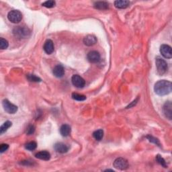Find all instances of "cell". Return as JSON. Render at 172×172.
I'll list each match as a JSON object with an SVG mask.
<instances>
[{"label": "cell", "instance_id": "1", "mask_svg": "<svg viewBox=\"0 0 172 172\" xmlns=\"http://www.w3.org/2000/svg\"><path fill=\"white\" fill-rule=\"evenodd\" d=\"M171 83L170 81L160 80L155 84L154 90L157 95L163 96L167 95L171 92Z\"/></svg>", "mask_w": 172, "mask_h": 172}, {"label": "cell", "instance_id": "2", "mask_svg": "<svg viewBox=\"0 0 172 172\" xmlns=\"http://www.w3.org/2000/svg\"><path fill=\"white\" fill-rule=\"evenodd\" d=\"M155 64H156L157 73L160 75H162L164 73H166L168 69V65L164 59H162L160 57H157L155 60Z\"/></svg>", "mask_w": 172, "mask_h": 172}, {"label": "cell", "instance_id": "3", "mask_svg": "<svg viewBox=\"0 0 172 172\" xmlns=\"http://www.w3.org/2000/svg\"><path fill=\"white\" fill-rule=\"evenodd\" d=\"M8 18L12 23L18 24L22 20V14L19 10L14 9V10H12L8 13Z\"/></svg>", "mask_w": 172, "mask_h": 172}, {"label": "cell", "instance_id": "4", "mask_svg": "<svg viewBox=\"0 0 172 172\" xmlns=\"http://www.w3.org/2000/svg\"><path fill=\"white\" fill-rule=\"evenodd\" d=\"M13 32H14L16 37L20 38H26L28 37L30 33V32L28 28L22 26H18L15 28Z\"/></svg>", "mask_w": 172, "mask_h": 172}, {"label": "cell", "instance_id": "5", "mask_svg": "<svg viewBox=\"0 0 172 172\" xmlns=\"http://www.w3.org/2000/svg\"><path fill=\"white\" fill-rule=\"evenodd\" d=\"M113 165L114 167L116 169H118V170H125L128 167V163L127 160H125V159L122 157H119L114 161Z\"/></svg>", "mask_w": 172, "mask_h": 172}, {"label": "cell", "instance_id": "6", "mask_svg": "<svg viewBox=\"0 0 172 172\" xmlns=\"http://www.w3.org/2000/svg\"><path fill=\"white\" fill-rule=\"evenodd\" d=\"M2 105L5 112L9 114H15L18 111V107L13 104L8 100H4L2 102Z\"/></svg>", "mask_w": 172, "mask_h": 172}, {"label": "cell", "instance_id": "7", "mask_svg": "<svg viewBox=\"0 0 172 172\" xmlns=\"http://www.w3.org/2000/svg\"><path fill=\"white\" fill-rule=\"evenodd\" d=\"M71 82L74 86L78 87V88H82L85 86L86 84L85 80L78 75H73L71 77Z\"/></svg>", "mask_w": 172, "mask_h": 172}, {"label": "cell", "instance_id": "8", "mask_svg": "<svg viewBox=\"0 0 172 172\" xmlns=\"http://www.w3.org/2000/svg\"><path fill=\"white\" fill-rule=\"evenodd\" d=\"M160 53L162 56L166 59H171L172 57L171 47L167 44H162L160 47Z\"/></svg>", "mask_w": 172, "mask_h": 172}, {"label": "cell", "instance_id": "9", "mask_svg": "<svg viewBox=\"0 0 172 172\" xmlns=\"http://www.w3.org/2000/svg\"><path fill=\"white\" fill-rule=\"evenodd\" d=\"M87 57L90 62L92 63H98L100 61V59H101V57H100V54L99 53V52L96 51H90V53L87 54Z\"/></svg>", "mask_w": 172, "mask_h": 172}, {"label": "cell", "instance_id": "10", "mask_svg": "<svg viewBox=\"0 0 172 172\" xmlns=\"http://www.w3.org/2000/svg\"><path fill=\"white\" fill-rule=\"evenodd\" d=\"M163 111L165 117L169 120L172 118V104L171 102H166L163 107Z\"/></svg>", "mask_w": 172, "mask_h": 172}, {"label": "cell", "instance_id": "11", "mask_svg": "<svg viewBox=\"0 0 172 172\" xmlns=\"http://www.w3.org/2000/svg\"><path fill=\"white\" fill-rule=\"evenodd\" d=\"M54 149L59 153H65L69 151V147L63 142H57L54 145Z\"/></svg>", "mask_w": 172, "mask_h": 172}, {"label": "cell", "instance_id": "12", "mask_svg": "<svg viewBox=\"0 0 172 172\" xmlns=\"http://www.w3.org/2000/svg\"><path fill=\"white\" fill-rule=\"evenodd\" d=\"M53 73L54 75L57 78H61L65 75L64 67L61 65H57V66L54 67L53 70Z\"/></svg>", "mask_w": 172, "mask_h": 172}, {"label": "cell", "instance_id": "13", "mask_svg": "<svg viewBox=\"0 0 172 172\" xmlns=\"http://www.w3.org/2000/svg\"><path fill=\"white\" fill-rule=\"evenodd\" d=\"M43 48H44V52L47 54H52L54 52V49L53 42L51 40H50V39L47 40L44 43Z\"/></svg>", "mask_w": 172, "mask_h": 172}, {"label": "cell", "instance_id": "14", "mask_svg": "<svg viewBox=\"0 0 172 172\" xmlns=\"http://www.w3.org/2000/svg\"><path fill=\"white\" fill-rule=\"evenodd\" d=\"M97 43V38L93 35H87L83 38V43L86 46L91 47L96 44Z\"/></svg>", "mask_w": 172, "mask_h": 172}, {"label": "cell", "instance_id": "15", "mask_svg": "<svg viewBox=\"0 0 172 172\" xmlns=\"http://www.w3.org/2000/svg\"><path fill=\"white\" fill-rule=\"evenodd\" d=\"M35 157L41 160L48 161L51 159V154L47 151H42L37 153L35 155Z\"/></svg>", "mask_w": 172, "mask_h": 172}, {"label": "cell", "instance_id": "16", "mask_svg": "<svg viewBox=\"0 0 172 172\" xmlns=\"http://www.w3.org/2000/svg\"><path fill=\"white\" fill-rule=\"evenodd\" d=\"M114 4L116 8L125 9L128 7L130 2L127 1V0H117V1L114 2Z\"/></svg>", "mask_w": 172, "mask_h": 172}, {"label": "cell", "instance_id": "17", "mask_svg": "<svg viewBox=\"0 0 172 172\" xmlns=\"http://www.w3.org/2000/svg\"><path fill=\"white\" fill-rule=\"evenodd\" d=\"M71 132V128L69 125H63L61 126L60 128V133L63 137H68L70 135Z\"/></svg>", "mask_w": 172, "mask_h": 172}, {"label": "cell", "instance_id": "18", "mask_svg": "<svg viewBox=\"0 0 172 172\" xmlns=\"http://www.w3.org/2000/svg\"><path fill=\"white\" fill-rule=\"evenodd\" d=\"M108 4L106 2H97L94 4V8L98 9H108Z\"/></svg>", "mask_w": 172, "mask_h": 172}, {"label": "cell", "instance_id": "19", "mask_svg": "<svg viewBox=\"0 0 172 172\" xmlns=\"http://www.w3.org/2000/svg\"><path fill=\"white\" fill-rule=\"evenodd\" d=\"M93 137L96 141H100L103 139L104 137V131L102 129H99L98 131H96L93 133Z\"/></svg>", "mask_w": 172, "mask_h": 172}, {"label": "cell", "instance_id": "20", "mask_svg": "<svg viewBox=\"0 0 172 172\" xmlns=\"http://www.w3.org/2000/svg\"><path fill=\"white\" fill-rule=\"evenodd\" d=\"M12 123L10 121L5 122L4 124L1 126V127H0V134H4L5 132L7 131V130L10 127V126H12Z\"/></svg>", "mask_w": 172, "mask_h": 172}, {"label": "cell", "instance_id": "21", "mask_svg": "<svg viewBox=\"0 0 172 172\" xmlns=\"http://www.w3.org/2000/svg\"><path fill=\"white\" fill-rule=\"evenodd\" d=\"M72 98L77 101H84L86 100V96L84 95H82V94H79L77 93H72Z\"/></svg>", "mask_w": 172, "mask_h": 172}, {"label": "cell", "instance_id": "22", "mask_svg": "<svg viewBox=\"0 0 172 172\" xmlns=\"http://www.w3.org/2000/svg\"><path fill=\"white\" fill-rule=\"evenodd\" d=\"M37 147V143L34 141L28 142L25 145V148L28 151H34Z\"/></svg>", "mask_w": 172, "mask_h": 172}, {"label": "cell", "instance_id": "23", "mask_svg": "<svg viewBox=\"0 0 172 172\" xmlns=\"http://www.w3.org/2000/svg\"><path fill=\"white\" fill-rule=\"evenodd\" d=\"M156 161H157V163L159 164H160L161 165L162 167H163L165 168H166L167 167L166 162H165L164 159L160 155H157L156 156Z\"/></svg>", "mask_w": 172, "mask_h": 172}, {"label": "cell", "instance_id": "24", "mask_svg": "<svg viewBox=\"0 0 172 172\" xmlns=\"http://www.w3.org/2000/svg\"><path fill=\"white\" fill-rule=\"evenodd\" d=\"M8 46L9 43L7 40H5L3 38H0V48H1V49H6Z\"/></svg>", "mask_w": 172, "mask_h": 172}, {"label": "cell", "instance_id": "25", "mask_svg": "<svg viewBox=\"0 0 172 172\" xmlns=\"http://www.w3.org/2000/svg\"><path fill=\"white\" fill-rule=\"evenodd\" d=\"M27 78L29 81H30V82H41V79L34 75H28Z\"/></svg>", "mask_w": 172, "mask_h": 172}, {"label": "cell", "instance_id": "26", "mask_svg": "<svg viewBox=\"0 0 172 172\" xmlns=\"http://www.w3.org/2000/svg\"><path fill=\"white\" fill-rule=\"evenodd\" d=\"M55 4H56V3H55L54 1H53V0H50V1H47L44 2L43 4V6L45 8H52L54 7Z\"/></svg>", "mask_w": 172, "mask_h": 172}, {"label": "cell", "instance_id": "27", "mask_svg": "<svg viewBox=\"0 0 172 172\" xmlns=\"http://www.w3.org/2000/svg\"><path fill=\"white\" fill-rule=\"evenodd\" d=\"M146 138H147L149 141L153 142V143L156 144V145H158V146H160V141H159L157 138L153 137V136H151V135H147V137H146Z\"/></svg>", "mask_w": 172, "mask_h": 172}, {"label": "cell", "instance_id": "28", "mask_svg": "<svg viewBox=\"0 0 172 172\" xmlns=\"http://www.w3.org/2000/svg\"><path fill=\"white\" fill-rule=\"evenodd\" d=\"M35 131V126L34 125H29L26 128V133L28 135H32Z\"/></svg>", "mask_w": 172, "mask_h": 172}, {"label": "cell", "instance_id": "29", "mask_svg": "<svg viewBox=\"0 0 172 172\" xmlns=\"http://www.w3.org/2000/svg\"><path fill=\"white\" fill-rule=\"evenodd\" d=\"M9 148V145L8 144H2L0 146V153H3L5 151H7Z\"/></svg>", "mask_w": 172, "mask_h": 172}, {"label": "cell", "instance_id": "30", "mask_svg": "<svg viewBox=\"0 0 172 172\" xmlns=\"http://www.w3.org/2000/svg\"><path fill=\"white\" fill-rule=\"evenodd\" d=\"M137 101H138V98H137V100H135V101H133V102H132V104H130L128 106L126 107V108H131V106H133L134 105H135L137 103Z\"/></svg>", "mask_w": 172, "mask_h": 172}]
</instances>
